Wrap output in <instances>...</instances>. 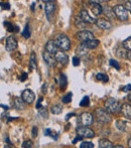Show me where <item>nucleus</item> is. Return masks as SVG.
Here are the masks:
<instances>
[{"mask_svg":"<svg viewBox=\"0 0 131 148\" xmlns=\"http://www.w3.org/2000/svg\"><path fill=\"white\" fill-rule=\"evenodd\" d=\"M121 102L117 99H114V98H108L104 102V108L109 113H119L121 110Z\"/></svg>","mask_w":131,"mask_h":148,"instance_id":"f257e3e1","label":"nucleus"},{"mask_svg":"<svg viewBox=\"0 0 131 148\" xmlns=\"http://www.w3.org/2000/svg\"><path fill=\"white\" fill-rule=\"evenodd\" d=\"M94 116L97 122L101 123V124H109L112 121V117L109 114V112H107L105 109H102V108H97L95 110Z\"/></svg>","mask_w":131,"mask_h":148,"instance_id":"f03ea898","label":"nucleus"},{"mask_svg":"<svg viewBox=\"0 0 131 148\" xmlns=\"http://www.w3.org/2000/svg\"><path fill=\"white\" fill-rule=\"evenodd\" d=\"M56 45H58L59 49H61L62 51H70L71 49V40L67 35L65 34H59L57 36V38L55 39Z\"/></svg>","mask_w":131,"mask_h":148,"instance_id":"7ed1b4c3","label":"nucleus"},{"mask_svg":"<svg viewBox=\"0 0 131 148\" xmlns=\"http://www.w3.org/2000/svg\"><path fill=\"white\" fill-rule=\"evenodd\" d=\"M113 11L115 14V17L120 21H126L128 19V12L124 6L116 5L113 7Z\"/></svg>","mask_w":131,"mask_h":148,"instance_id":"20e7f679","label":"nucleus"},{"mask_svg":"<svg viewBox=\"0 0 131 148\" xmlns=\"http://www.w3.org/2000/svg\"><path fill=\"white\" fill-rule=\"evenodd\" d=\"M76 132L78 135L85 137V138H93V137H95V132L91 128H89V126H84V125L79 126L76 129Z\"/></svg>","mask_w":131,"mask_h":148,"instance_id":"39448f33","label":"nucleus"},{"mask_svg":"<svg viewBox=\"0 0 131 148\" xmlns=\"http://www.w3.org/2000/svg\"><path fill=\"white\" fill-rule=\"evenodd\" d=\"M76 38L79 41H81V42H84V41L90 40V39L94 38V34L89 30H80L76 34Z\"/></svg>","mask_w":131,"mask_h":148,"instance_id":"423d86ee","label":"nucleus"},{"mask_svg":"<svg viewBox=\"0 0 131 148\" xmlns=\"http://www.w3.org/2000/svg\"><path fill=\"white\" fill-rule=\"evenodd\" d=\"M18 45V42H17V39L13 36V35H10L6 38V41H5V49L7 51H12L14 49H16Z\"/></svg>","mask_w":131,"mask_h":148,"instance_id":"0eeeda50","label":"nucleus"},{"mask_svg":"<svg viewBox=\"0 0 131 148\" xmlns=\"http://www.w3.org/2000/svg\"><path fill=\"white\" fill-rule=\"evenodd\" d=\"M80 120H81V123H82L84 126H90V125H92L93 122H94V116H93V114L89 113V112H84V113L81 114Z\"/></svg>","mask_w":131,"mask_h":148,"instance_id":"6e6552de","label":"nucleus"},{"mask_svg":"<svg viewBox=\"0 0 131 148\" xmlns=\"http://www.w3.org/2000/svg\"><path fill=\"white\" fill-rule=\"evenodd\" d=\"M115 126L118 130L122 131V132H129V131H131V123L129 121L117 120L115 122Z\"/></svg>","mask_w":131,"mask_h":148,"instance_id":"1a4fd4ad","label":"nucleus"},{"mask_svg":"<svg viewBox=\"0 0 131 148\" xmlns=\"http://www.w3.org/2000/svg\"><path fill=\"white\" fill-rule=\"evenodd\" d=\"M21 99L24 101V103L26 104H32V102L35 99V95L32 90H24L21 94Z\"/></svg>","mask_w":131,"mask_h":148,"instance_id":"9d476101","label":"nucleus"},{"mask_svg":"<svg viewBox=\"0 0 131 148\" xmlns=\"http://www.w3.org/2000/svg\"><path fill=\"white\" fill-rule=\"evenodd\" d=\"M55 59L62 64H67L69 62V56L65 53V51H58L55 53Z\"/></svg>","mask_w":131,"mask_h":148,"instance_id":"9b49d317","label":"nucleus"},{"mask_svg":"<svg viewBox=\"0 0 131 148\" xmlns=\"http://www.w3.org/2000/svg\"><path fill=\"white\" fill-rule=\"evenodd\" d=\"M79 15H80V17L82 18L86 23L93 24V23H96V21H97L96 18H93L92 16L89 14V12L87 11V10H84V9L81 10L80 13H79Z\"/></svg>","mask_w":131,"mask_h":148,"instance_id":"f8f14e48","label":"nucleus"},{"mask_svg":"<svg viewBox=\"0 0 131 148\" xmlns=\"http://www.w3.org/2000/svg\"><path fill=\"white\" fill-rule=\"evenodd\" d=\"M43 59L47 62V64L49 66H55L56 64H57V60H56L55 58H53L51 53H49V51H43Z\"/></svg>","mask_w":131,"mask_h":148,"instance_id":"ddd939ff","label":"nucleus"},{"mask_svg":"<svg viewBox=\"0 0 131 148\" xmlns=\"http://www.w3.org/2000/svg\"><path fill=\"white\" fill-rule=\"evenodd\" d=\"M58 45H56L55 40H49L47 42V45H45V51H49V53H51V55H55L56 53L58 51Z\"/></svg>","mask_w":131,"mask_h":148,"instance_id":"4468645a","label":"nucleus"},{"mask_svg":"<svg viewBox=\"0 0 131 148\" xmlns=\"http://www.w3.org/2000/svg\"><path fill=\"white\" fill-rule=\"evenodd\" d=\"M120 112L122 113V115L127 119H131V105L127 103H124L121 106V110Z\"/></svg>","mask_w":131,"mask_h":148,"instance_id":"2eb2a0df","label":"nucleus"},{"mask_svg":"<svg viewBox=\"0 0 131 148\" xmlns=\"http://www.w3.org/2000/svg\"><path fill=\"white\" fill-rule=\"evenodd\" d=\"M102 13H104V15L108 18V19H112V18L115 17V14H114L113 8L110 7V6H104L102 7Z\"/></svg>","mask_w":131,"mask_h":148,"instance_id":"dca6fc26","label":"nucleus"},{"mask_svg":"<svg viewBox=\"0 0 131 148\" xmlns=\"http://www.w3.org/2000/svg\"><path fill=\"white\" fill-rule=\"evenodd\" d=\"M45 14H47V18L51 15V14L55 12L56 10V4L53 2H47L45 6Z\"/></svg>","mask_w":131,"mask_h":148,"instance_id":"f3484780","label":"nucleus"},{"mask_svg":"<svg viewBox=\"0 0 131 148\" xmlns=\"http://www.w3.org/2000/svg\"><path fill=\"white\" fill-rule=\"evenodd\" d=\"M96 24L101 29H109L112 27V23L106 19H98L96 21Z\"/></svg>","mask_w":131,"mask_h":148,"instance_id":"a211bd4d","label":"nucleus"},{"mask_svg":"<svg viewBox=\"0 0 131 148\" xmlns=\"http://www.w3.org/2000/svg\"><path fill=\"white\" fill-rule=\"evenodd\" d=\"M82 43L88 49H95L99 45V40H98V39L93 38V39H90V40L84 41V42H82Z\"/></svg>","mask_w":131,"mask_h":148,"instance_id":"6ab92c4d","label":"nucleus"},{"mask_svg":"<svg viewBox=\"0 0 131 148\" xmlns=\"http://www.w3.org/2000/svg\"><path fill=\"white\" fill-rule=\"evenodd\" d=\"M74 21H75V25L79 28V29H84L87 26V23L80 17V15H76L74 17Z\"/></svg>","mask_w":131,"mask_h":148,"instance_id":"aec40b11","label":"nucleus"},{"mask_svg":"<svg viewBox=\"0 0 131 148\" xmlns=\"http://www.w3.org/2000/svg\"><path fill=\"white\" fill-rule=\"evenodd\" d=\"M91 11L93 12L94 15H100L102 14V6L99 3L95 2V3H91Z\"/></svg>","mask_w":131,"mask_h":148,"instance_id":"412c9836","label":"nucleus"},{"mask_svg":"<svg viewBox=\"0 0 131 148\" xmlns=\"http://www.w3.org/2000/svg\"><path fill=\"white\" fill-rule=\"evenodd\" d=\"M14 108H15L16 110H23L24 108H25V106H24V101L21 99V98H18L16 97L15 99H14Z\"/></svg>","mask_w":131,"mask_h":148,"instance_id":"4be33fe9","label":"nucleus"},{"mask_svg":"<svg viewBox=\"0 0 131 148\" xmlns=\"http://www.w3.org/2000/svg\"><path fill=\"white\" fill-rule=\"evenodd\" d=\"M51 112L53 114H57V115H59V114H61L62 112H63V105L62 104H53V106L51 107Z\"/></svg>","mask_w":131,"mask_h":148,"instance_id":"5701e85b","label":"nucleus"},{"mask_svg":"<svg viewBox=\"0 0 131 148\" xmlns=\"http://www.w3.org/2000/svg\"><path fill=\"white\" fill-rule=\"evenodd\" d=\"M88 51H89V49H87V47H85V45H83L82 42H81V45H79L78 49H77V55L81 56V57H83V56H87Z\"/></svg>","mask_w":131,"mask_h":148,"instance_id":"b1692460","label":"nucleus"},{"mask_svg":"<svg viewBox=\"0 0 131 148\" xmlns=\"http://www.w3.org/2000/svg\"><path fill=\"white\" fill-rule=\"evenodd\" d=\"M100 148H113V143L109 141L108 139H101L99 141Z\"/></svg>","mask_w":131,"mask_h":148,"instance_id":"393cba45","label":"nucleus"},{"mask_svg":"<svg viewBox=\"0 0 131 148\" xmlns=\"http://www.w3.org/2000/svg\"><path fill=\"white\" fill-rule=\"evenodd\" d=\"M29 69H30V70H35V69H36V57H35L34 53H32V55H30Z\"/></svg>","mask_w":131,"mask_h":148,"instance_id":"a878e982","label":"nucleus"},{"mask_svg":"<svg viewBox=\"0 0 131 148\" xmlns=\"http://www.w3.org/2000/svg\"><path fill=\"white\" fill-rule=\"evenodd\" d=\"M4 25L6 26V28H7V30L9 31V32H18V30H19L18 26L13 25L11 22H6L5 21L4 22Z\"/></svg>","mask_w":131,"mask_h":148,"instance_id":"bb28decb","label":"nucleus"},{"mask_svg":"<svg viewBox=\"0 0 131 148\" xmlns=\"http://www.w3.org/2000/svg\"><path fill=\"white\" fill-rule=\"evenodd\" d=\"M58 82H59L61 90H64L65 87L67 86V77L64 74H61L60 75V78H59V81H58Z\"/></svg>","mask_w":131,"mask_h":148,"instance_id":"cd10ccee","label":"nucleus"},{"mask_svg":"<svg viewBox=\"0 0 131 148\" xmlns=\"http://www.w3.org/2000/svg\"><path fill=\"white\" fill-rule=\"evenodd\" d=\"M96 80L100 81V82H103V83H108V81H109V78H108L107 75L99 73V74L96 75Z\"/></svg>","mask_w":131,"mask_h":148,"instance_id":"c85d7f7f","label":"nucleus"},{"mask_svg":"<svg viewBox=\"0 0 131 148\" xmlns=\"http://www.w3.org/2000/svg\"><path fill=\"white\" fill-rule=\"evenodd\" d=\"M89 105H90V99L88 96H84V98L80 102V106L81 107H89Z\"/></svg>","mask_w":131,"mask_h":148,"instance_id":"c756f323","label":"nucleus"},{"mask_svg":"<svg viewBox=\"0 0 131 148\" xmlns=\"http://www.w3.org/2000/svg\"><path fill=\"white\" fill-rule=\"evenodd\" d=\"M22 35L24 36V38H29L30 37V28H29V24L26 23L25 24V27H24V30L22 32Z\"/></svg>","mask_w":131,"mask_h":148,"instance_id":"7c9ffc66","label":"nucleus"},{"mask_svg":"<svg viewBox=\"0 0 131 148\" xmlns=\"http://www.w3.org/2000/svg\"><path fill=\"white\" fill-rule=\"evenodd\" d=\"M117 55L118 57L122 58V59H127V49H125L124 47H122V49H119L117 51Z\"/></svg>","mask_w":131,"mask_h":148,"instance_id":"2f4dec72","label":"nucleus"},{"mask_svg":"<svg viewBox=\"0 0 131 148\" xmlns=\"http://www.w3.org/2000/svg\"><path fill=\"white\" fill-rule=\"evenodd\" d=\"M122 45H123V47L125 49H127V51H131V36L128 37L127 39H125V40L122 42Z\"/></svg>","mask_w":131,"mask_h":148,"instance_id":"473e14b6","label":"nucleus"},{"mask_svg":"<svg viewBox=\"0 0 131 148\" xmlns=\"http://www.w3.org/2000/svg\"><path fill=\"white\" fill-rule=\"evenodd\" d=\"M72 97H73V94L72 93H68L66 96H64V97L62 98V102H63L64 104L71 103V101H72Z\"/></svg>","mask_w":131,"mask_h":148,"instance_id":"72a5a7b5","label":"nucleus"},{"mask_svg":"<svg viewBox=\"0 0 131 148\" xmlns=\"http://www.w3.org/2000/svg\"><path fill=\"white\" fill-rule=\"evenodd\" d=\"M80 148H94V144L89 141H85L80 144Z\"/></svg>","mask_w":131,"mask_h":148,"instance_id":"f704fd0d","label":"nucleus"},{"mask_svg":"<svg viewBox=\"0 0 131 148\" xmlns=\"http://www.w3.org/2000/svg\"><path fill=\"white\" fill-rule=\"evenodd\" d=\"M45 133V135H49V137H51V138H53V140H57V139H58V134L53 133V131L51 130V129H47Z\"/></svg>","mask_w":131,"mask_h":148,"instance_id":"c9c22d12","label":"nucleus"},{"mask_svg":"<svg viewBox=\"0 0 131 148\" xmlns=\"http://www.w3.org/2000/svg\"><path fill=\"white\" fill-rule=\"evenodd\" d=\"M23 148H32L33 146V142L32 140H26V141H23V143H22L21 145Z\"/></svg>","mask_w":131,"mask_h":148,"instance_id":"e433bc0d","label":"nucleus"},{"mask_svg":"<svg viewBox=\"0 0 131 148\" xmlns=\"http://www.w3.org/2000/svg\"><path fill=\"white\" fill-rule=\"evenodd\" d=\"M109 62H110V66H114V68H115L116 70H120V66H119V64H118L117 60H110Z\"/></svg>","mask_w":131,"mask_h":148,"instance_id":"4c0bfd02","label":"nucleus"},{"mask_svg":"<svg viewBox=\"0 0 131 148\" xmlns=\"http://www.w3.org/2000/svg\"><path fill=\"white\" fill-rule=\"evenodd\" d=\"M0 6H1L4 10H9L10 9V4L7 3V2H5V3H4V2H1V3H0Z\"/></svg>","mask_w":131,"mask_h":148,"instance_id":"58836bf2","label":"nucleus"},{"mask_svg":"<svg viewBox=\"0 0 131 148\" xmlns=\"http://www.w3.org/2000/svg\"><path fill=\"white\" fill-rule=\"evenodd\" d=\"M37 131H38V129H37L36 126H33L32 127V135L33 138H35V137L37 136Z\"/></svg>","mask_w":131,"mask_h":148,"instance_id":"ea45409f","label":"nucleus"},{"mask_svg":"<svg viewBox=\"0 0 131 148\" xmlns=\"http://www.w3.org/2000/svg\"><path fill=\"white\" fill-rule=\"evenodd\" d=\"M79 64H80V59H79L78 57L73 58V64H74L75 66H78Z\"/></svg>","mask_w":131,"mask_h":148,"instance_id":"a19ab883","label":"nucleus"},{"mask_svg":"<svg viewBox=\"0 0 131 148\" xmlns=\"http://www.w3.org/2000/svg\"><path fill=\"white\" fill-rule=\"evenodd\" d=\"M41 102H43V98H39L38 100H37V103H36V105H35V108L36 109H39V108L41 107Z\"/></svg>","mask_w":131,"mask_h":148,"instance_id":"79ce46f5","label":"nucleus"},{"mask_svg":"<svg viewBox=\"0 0 131 148\" xmlns=\"http://www.w3.org/2000/svg\"><path fill=\"white\" fill-rule=\"evenodd\" d=\"M122 91L125 92V93H127V92L131 91V84H129V85H126V86L124 87L123 89H122Z\"/></svg>","mask_w":131,"mask_h":148,"instance_id":"37998d69","label":"nucleus"},{"mask_svg":"<svg viewBox=\"0 0 131 148\" xmlns=\"http://www.w3.org/2000/svg\"><path fill=\"white\" fill-rule=\"evenodd\" d=\"M78 141H82V136H80V135H78V136H76V138L73 140V144H76Z\"/></svg>","mask_w":131,"mask_h":148,"instance_id":"c03bdc74","label":"nucleus"},{"mask_svg":"<svg viewBox=\"0 0 131 148\" xmlns=\"http://www.w3.org/2000/svg\"><path fill=\"white\" fill-rule=\"evenodd\" d=\"M26 79H27V74H26V73H23V74L21 75V77H20V81L23 82V81H25Z\"/></svg>","mask_w":131,"mask_h":148,"instance_id":"a18cd8bd","label":"nucleus"},{"mask_svg":"<svg viewBox=\"0 0 131 148\" xmlns=\"http://www.w3.org/2000/svg\"><path fill=\"white\" fill-rule=\"evenodd\" d=\"M125 8L127 10H129V12H130V14H131V1L126 2V7Z\"/></svg>","mask_w":131,"mask_h":148,"instance_id":"49530a36","label":"nucleus"},{"mask_svg":"<svg viewBox=\"0 0 131 148\" xmlns=\"http://www.w3.org/2000/svg\"><path fill=\"white\" fill-rule=\"evenodd\" d=\"M41 92H43V94L47 93V84H43V88H41Z\"/></svg>","mask_w":131,"mask_h":148,"instance_id":"de8ad7c7","label":"nucleus"},{"mask_svg":"<svg viewBox=\"0 0 131 148\" xmlns=\"http://www.w3.org/2000/svg\"><path fill=\"white\" fill-rule=\"evenodd\" d=\"M72 116H75V113H71V114H69V115H67L66 120H69V118L72 117Z\"/></svg>","mask_w":131,"mask_h":148,"instance_id":"09e8293b","label":"nucleus"},{"mask_svg":"<svg viewBox=\"0 0 131 148\" xmlns=\"http://www.w3.org/2000/svg\"><path fill=\"white\" fill-rule=\"evenodd\" d=\"M0 107H1V108H3V109H5V110H7V109H8V108H9V107H8V106H5V105H2V104H0Z\"/></svg>","mask_w":131,"mask_h":148,"instance_id":"8fccbe9b","label":"nucleus"},{"mask_svg":"<svg viewBox=\"0 0 131 148\" xmlns=\"http://www.w3.org/2000/svg\"><path fill=\"white\" fill-rule=\"evenodd\" d=\"M127 59H129V60H131V51H127Z\"/></svg>","mask_w":131,"mask_h":148,"instance_id":"3c124183","label":"nucleus"},{"mask_svg":"<svg viewBox=\"0 0 131 148\" xmlns=\"http://www.w3.org/2000/svg\"><path fill=\"white\" fill-rule=\"evenodd\" d=\"M34 6H35V3H32V7H30L32 11H34Z\"/></svg>","mask_w":131,"mask_h":148,"instance_id":"603ef678","label":"nucleus"},{"mask_svg":"<svg viewBox=\"0 0 131 148\" xmlns=\"http://www.w3.org/2000/svg\"><path fill=\"white\" fill-rule=\"evenodd\" d=\"M114 148H123V146L122 145H113Z\"/></svg>","mask_w":131,"mask_h":148,"instance_id":"864d4df0","label":"nucleus"},{"mask_svg":"<svg viewBox=\"0 0 131 148\" xmlns=\"http://www.w3.org/2000/svg\"><path fill=\"white\" fill-rule=\"evenodd\" d=\"M89 2H90V3H95V2H97V3H98V0H88Z\"/></svg>","mask_w":131,"mask_h":148,"instance_id":"5fc2aeb1","label":"nucleus"},{"mask_svg":"<svg viewBox=\"0 0 131 148\" xmlns=\"http://www.w3.org/2000/svg\"><path fill=\"white\" fill-rule=\"evenodd\" d=\"M109 1H111V0H98V3L99 2H109Z\"/></svg>","mask_w":131,"mask_h":148,"instance_id":"6e6d98bb","label":"nucleus"},{"mask_svg":"<svg viewBox=\"0 0 131 148\" xmlns=\"http://www.w3.org/2000/svg\"><path fill=\"white\" fill-rule=\"evenodd\" d=\"M43 1H45V3H47V2H53V1H56V0H43Z\"/></svg>","mask_w":131,"mask_h":148,"instance_id":"4d7b16f0","label":"nucleus"},{"mask_svg":"<svg viewBox=\"0 0 131 148\" xmlns=\"http://www.w3.org/2000/svg\"><path fill=\"white\" fill-rule=\"evenodd\" d=\"M128 146L131 147V138L129 139V140H128Z\"/></svg>","mask_w":131,"mask_h":148,"instance_id":"13d9d810","label":"nucleus"},{"mask_svg":"<svg viewBox=\"0 0 131 148\" xmlns=\"http://www.w3.org/2000/svg\"><path fill=\"white\" fill-rule=\"evenodd\" d=\"M5 141H6V142H7V143H9L10 145H11V142H10L9 139H8V138H6V139H5Z\"/></svg>","mask_w":131,"mask_h":148,"instance_id":"bf43d9fd","label":"nucleus"},{"mask_svg":"<svg viewBox=\"0 0 131 148\" xmlns=\"http://www.w3.org/2000/svg\"><path fill=\"white\" fill-rule=\"evenodd\" d=\"M128 100H129V102H130V103H131V94H130L129 96H128Z\"/></svg>","mask_w":131,"mask_h":148,"instance_id":"052dcab7","label":"nucleus"},{"mask_svg":"<svg viewBox=\"0 0 131 148\" xmlns=\"http://www.w3.org/2000/svg\"><path fill=\"white\" fill-rule=\"evenodd\" d=\"M129 1H131V0H129Z\"/></svg>","mask_w":131,"mask_h":148,"instance_id":"680f3d73","label":"nucleus"}]
</instances>
